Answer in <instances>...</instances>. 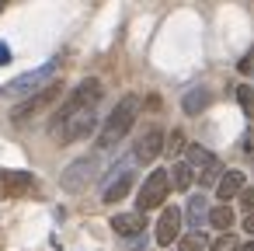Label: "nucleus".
Masks as SVG:
<instances>
[{
	"instance_id": "23",
	"label": "nucleus",
	"mask_w": 254,
	"mask_h": 251,
	"mask_svg": "<svg viewBox=\"0 0 254 251\" xmlns=\"http://www.w3.org/2000/svg\"><path fill=\"white\" fill-rule=\"evenodd\" d=\"M4 63H11V49H7L4 42H0V67H4Z\"/></svg>"
},
{
	"instance_id": "11",
	"label": "nucleus",
	"mask_w": 254,
	"mask_h": 251,
	"mask_svg": "<svg viewBox=\"0 0 254 251\" xmlns=\"http://www.w3.org/2000/svg\"><path fill=\"white\" fill-rule=\"evenodd\" d=\"M178 227H181V209L178 206H164L160 220H157V244H174L178 241Z\"/></svg>"
},
{
	"instance_id": "24",
	"label": "nucleus",
	"mask_w": 254,
	"mask_h": 251,
	"mask_svg": "<svg viewBox=\"0 0 254 251\" xmlns=\"http://www.w3.org/2000/svg\"><path fill=\"white\" fill-rule=\"evenodd\" d=\"M244 230H247V234H254V213H247V220H244Z\"/></svg>"
},
{
	"instance_id": "6",
	"label": "nucleus",
	"mask_w": 254,
	"mask_h": 251,
	"mask_svg": "<svg viewBox=\"0 0 254 251\" xmlns=\"http://www.w3.org/2000/svg\"><path fill=\"white\" fill-rule=\"evenodd\" d=\"M98 157L94 154H87V157H77L66 171H63V178H60V185H63V192H84L94 178H98Z\"/></svg>"
},
{
	"instance_id": "13",
	"label": "nucleus",
	"mask_w": 254,
	"mask_h": 251,
	"mask_svg": "<svg viewBox=\"0 0 254 251\" xmlns=\"http://www.w3.org/2000/svg\"><path fill=\"white\" fill-rule=\"evenodd\" d=\"M209 101H212V94H209L205 87H191V91L181 98V108H185V115H202V112L209 108Z\"/></svg>"
},
{
	"instance_id": "10",
	"label": "nucleus",
	"mask_w": 254,
	"mask_h": 251,
	"mask_svg": "<svg viewBox=\"0 0 254 251\" xmlns=\"http://www.w3.org/2000/svg\"><path fill=\"white\" fill-rule=\"evenodd\" d=\"M56 94H60V84H49V87H46V91H39L35 98L21 101V105L11 112V119H14V122H25V119H32V115H35V112H42V108H46V105H49Z\"/></svg>"
},
{
	"instance_id": "8",
	"label": "nucleus",
	"mask_w": 254,
	"mask_h": 251,
	"mask_svg": "<svg viewBox=\"0 0 254 251\" xmlns=\"http://www.w3.org/2000/svg\"><path fill=\"white\" fill-rule=\"evenodd\" d=\"M35 188V178L28 171H7V167H0V199H18L25 192Z\"/></svg>"
},
{
	"instance_id": "7",
	"label": "nucleus",
	"mask_w": 254,
	"mask_h": 251,
	"mask_svg": "<svg viewBox=\"0 0 254 251\" xmlns=\"http://www.w3.org/2000/svg\"><path fill=\"white\" fill-rule=\"evenodd\" d=\"M132 171L126 167V164H115L112 167V174L105 178V188H101V202H119V199H126L129 195V188H132Z\"/></svg>"
},
{
	"instance_id": "9",
	"label": "nucleus",
	"mask_w": 254,
	"mask_h": 251,
	"mask_svg": "<svg viewBox=\"0 0 254 251\" xmlns=\"http://www.w3.org/2000/svg\"><path fill=\"white\" fill-rule=\"evenodd\" d=\"M164 154V133L160 129H146L139 140H136V147H132V161L136 164H150V161H157Z\"/></svg>"
},
{
	"instance_id": "5",
	"label": "nucleus",
	"mask_w": 254,
	"mask_h": 251,
	"mask_svg": "<svg viewBox=\"0 0 254 251\" xmlns=\"http://www.w3.org/2000/svg\"><path fill=\"white\" fill-rule=\"evenodd\" d=\"M185 154H188V167L195 171V178L202 181V185H212L216 178H219V171H223V164H219V157L212 154V150H205V147H198V143H188L185 147Z\"/></svg>"
},
{
	"instance_id": "20",
	"label": "nucleus",
	"mask_w": 254,
	"mask_h": 251,
	"mask_svg": "<svg viewBox=\"0 0 254 251\" xmlns=\"http://www.w3.org/2000/svg\"><path fill=\"white\" fill-rule=\"evenodd\" d=\"M212 251H240V241L233 234H223V237L212 241Z\"/></svg>"
},
{
	"instance_id": "4",
	"label": "nucleus",
	"mask_w": 254,
	"mask_h": 251,
	"mask_svg": "<svg viewBox=\"0 0 254 251\" xmlns=\"http://www.w3.org/2000/svg\"><path fill=\"white\" fill-rule=\"evenodd\" d=\"M56 60H49L46 67H39V70H28V74H21V77H14L11 84H7V91L14 94V98H35L39 91H46L49 87V81H53V74H56Z\"/></svg>"
},
{
	"instance_id": "3",
	"label": "nucleus",
	"mask_w": 254,
	"mask_h": 251,
	"mask_svg": "<svg viewBox=\"0 0 254 251\" xmlns=\"http://www.w3.org/2000/svg\"><path fill=\"white\" fill-rule=\"evenodd\" d=\"M167 192H171V174H167V167H157V171H150V178H146V181H143V188H139L136 213H146V209H157V206H164Z\"/></svg>"
},
{
	"instance_id": "19",
	"label": "nucleus",
	"mask_w": 254,
	"mask_h": 251,
	"mask_svg": "<svg viewBox=\"0 0 254 251\" xmlns=\"http://www.w3.org/2000/svg\"><path fill=\"white\" fill-rule=\"evenodd\" d=\"M237 101H240L244 115L254 119V87H251V84H240V87H237Z\"/></svg>"
},
{
	"instance_id": "15",
	"label": "nucleus",
	"mask_w": 254,
	"mask_h": 251,
	"mask_svg": "<svg viewBox=\"0 0 254 251\" xmlns=\"http://www.w3.org/2000/svg\"><path fill=\"white\" fill-rule=\"evenodd\" d=\"M167 174H171V185H174L178 192H185V188L195 181V171H191L188 164H174V167H167Z\"/></svg>"
},
{
	"instance_id": "21",
	"label": "nucleus",
	"mask_w": 254,
	"mask_h": 251,
	"mask_svg": "<svg viewBox=\"0 0 254 251\" xmlns=\"http://www.w3.org/2000/svg\"><path fill=\"white\" fill-rule=\"evenodd\" d=\"M164 147H167L171 154H178V150H185V133H181V129H174V133H171V143H164Z\"/></svg>"
},
{
	"instance_id": "17",
	"label": "nucleus",
	"mask_w": 254,
	"mask_h": 251,
	"mask_svg": "<svg viewBox=\"0 0 254 251\" xmlns=\"http://www.w3.org/2000/svg\"><path fill=\"white\" fill-rule=\"evenodd\" d=\"M209 223L219 227V230H230V227H233V209H230L226 202H223V206H212V209H209Z\"/></svg>"
},
{
	"instance_id": "14",
	"label": "nucleus",
	"mask_w": 254,
	"mask_h": 251,
	"mask_svg": "<svg viewBox=\"0 0 254 251\" xmlns=\"http://www.w3.org/2000/svg\"><path fill=\"white\" fill-rule=\"evenodd\" d=\"M240 192H244V174L240 171H223V178L216 185V195L219 199H237Z\"/></svg>"
},
{
	"instance_id": "18",
	"label": "nucleus",
	"mask_w": 254,
	"mask_h": 251,
	"mask_svg": "<svg viewBox=\"0 0 254 251\" xmlns=\"http://www.w3.org/2000/svg\"><path fill=\"white\" fill-rule=\"evenodd\" d=\"M205 248H209V241H205L202 230H191V234H185L178 241V251H205Z\"/></svg>"
},
{
	"instance_id": "25",
	"label": "nucleus",
	"mask_w": 254,
	"mask_h": 251,
	"mask_svg": "<svg viewBox=\"0 0 254 251\" xmlns=\"http://www.w3.org/2000/svg\"><path fill=\"white\" fill-rule=\"evenodd\" d=\"M240 251H254V241L251 244H240Z\"/></svg>"
},
{
	"instance_id": "16",
	"label": "nucleus",
	"mask_w": 254,
	"mask_h": 251,
	"mask_svg": "<svg viewBox=\"0 0 254 251\" xmlns=\"http://www.w3.org/2000/svg\"><path fill=\"white\" fill-rule=\"evenodd\" d=\"M188 220H191V227H195V230H198V227H205V220H209L205 195H195V199L188 202Z\"/></svg>"
},
{
	"instance_id": "2",
	"label": "nucleus",
	"mask_w": 254,
	"mask_h": 251,
	"mask_svg": "<svg viewBox=\"0 0 254 251\" xmlns=\"http://www.w3.org/2000/svg\"><path fill=\"white\" fill-rule=\"evenodd\" d=\"M136 119H139V98H136V94H126V98L112 108V115L105 119V126H101V133H98V147H101V150H112L115 143H122Z\"/></svg>"
},
{
	"instance_id": "12",
	"label": "nucleus",
	"mask_w": 254,
	"mask_h": 251,
	"mask_svg": "<svg viewBox=\"0 0 254 251\" xmlns=\"http://www.w3.org/2000/svg\"><path fill=\"white\" fill-rule=\"evenodd\" d=\"M146 227V220H143V213H119V216H112V230L115 234H122V237H136L139 230Z\"/></svg>"
},
{
	"instance_id": "22",
	"label": "nucleus",
	"mask_w": 254,
	"mask_h": 251,
	"mask_svg": "<svg viewBox=\"0 0 254 251\" xmlns=\"http://www.w3.org/2000/svg\"><path fill=\"white\" fill-rule=\"evenodd\" d=\"M237 199H240V206H244L247 213H254V188H244V192H240Z\"/></svg>"
},
{
	"instance_id": "1",
	"label": "nucleus",
	"mask_w": 254,
	"mask_h": 251,
	"mask_svg": "<svg viewBox=\"0 0 254 251\" xmlns=\"http://www.w3.org/2000/svg\"><path fill=\"white\" fill-rule=\"evenodd\" d=\"M101 94H105L101 81H94V77L80 81V84L73 87V94L66 98V105L56 112V119H53V136H56L60 143H77V140L91 136L94 119H98V101H101Z\"/></svg>"
}]
</instances>
